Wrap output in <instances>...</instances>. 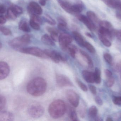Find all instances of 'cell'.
Listing matches in <instances>:
<instances>
[{
	"mask_svg": "<svg viewBox=\"0 0 121 121\" xmlns=\"http://www.w3.org/2000/svg\"><path fill=\"white\" fill-rule=\"evenodd\" d=\"M86 14L87 17L94 24H97L98 22L99 23V20L97 17L95 13L92 11H88L86 13Z\"/></svg>",
	"mask_w": 121,
	"mask_h": 121,
	"instance_id": "cb8c5ba5",
	"label": "cell"
},
{
	"mask_svg": "<svg viewBox=\"0 0 121 121\" xmlns=\"http://www.w3.org/2000/svg\"><path fill=\"white\" fill-rule=\"evenodd\" d=\"M39 3L42 6H44L46 4V0H39Z\"/></svg>",
	"mask_w": 121,
	"mask_h": 121,
	"instance_id": "f5cc1de1",
	"label": "cell"
},
{
	"mask_svg": "<svg viewBox=\"0 0 121 121\" xmlns=\"http://www.w3.org/2000/svg\"><path fill=\"white\" fill-rule=\"evenodd\" d=\"M73 38L68 34L62 33L60 34L59 37V46L63 51L66 52L67 48L73 41Z\"/></svg>",
	"mask_w": 121,
	"mask_h": 121,
	"instance_id": "52a82bcc",
	"label": "cell"
},
{
	"mask_svg": "<svg viewBox=\"0 0 121 121\" xmlns=\"http://www.w3.org/2000/svg\"><path fill=\"white\" fill-rule=\"evenodd\" d=\"M78 19L82 22L90 31H93L96 29L95 25L87 17L83 15H78L76 16Z\"/></svg>",
	"mask_w": 121,
	"mask_h": 121,
	"instance_id": "8fae6325",
	"label": "cell"
},
{
	"mask_svg": "<svg viewBox=\"0 0 121 121\" xmlns=\"http://www.w3.org/2000/svg\"><path fill=\"white\" fill-rule=\"evenodd\" d=\"M6 22V18L3 15L0 16V24L3 25L5 24Z\"/></svg>",
	"mask_w": 121,
	"mask_h": 121,
	"instance_id": "681fc988",
	"label": "cell"
},
{
	"mask_svg": "<svg viewBox=\"0 0 121 121\" xmlns=\"http://www.w3.org/2000/svg\"><path fill=\"white\" fill-rule=\"evenodd\" d=\"M106 121H113V120L112 119L111 117H107V119H106Z\"/></svg>",
	"mask_w": 121,
	"mask_h": 121,
	"instance_id": "9f6ffc18",
	"label": "cell"
},
{
	"mask_svg": "<svg viewBox=\"0 0 121 121\" xmlns=\"http://www.w3.org/2000/svg\"><path fill=\"white\" fill-rule=\"evenodd\" d=\"M98 36L100 40L103 44V45L107 47H109L111 46L112 43L108 38L99 34H98Z\"/></svg>",
	"mask_w": 121,
	"mask_h": 121,
	"instance_id": "d4e9b609",
	"label": "cell"
},
{
	"mask_svg": "<svg viewBox=\"0 0 121 121\" xmlns=\"http://www.w3.org/2000/svg\"><path fill=\"white\" fill-rule=\"evenodd\" d=\"M66 105L64 101L57 99L53 101L49 106V113L54 119H58L63 116L66 111Z\"/></svg>",
	"mask_w": 121,
	"mask_h": 121,
	"instance_id": "7a4b0ae2",
	"label": "cell"
},
{
	"mask_svg": "<svg viewBox=\"0 0 121 121\" xmlns=\"http://www.w3.org/2000/svg\"><path fill=\"white\" fill-rule=\"evenodd\" d=\"M30 24L31 26L35 30L38 31L40 30V25L32 19H31L30 21Z\"/></svg>",
	"mask_w": 121,
	"mask_h": 121,
	"instance_id": "d6a6232c",
	"label": "cell"
},
{
	"mask_svg": "<svg viewBox=\"0 0 121 121\" xmlns=\"http://www.w3.org/2000/svg\"><path fill=\"white\" fill-rule=\"evenodd\" d=\"M115 34L118 39L121 40V30L115 32Z\"/></svg>",
	"mask_w": 121,
	"mask_h": 121,
	"instance_id": "f907efd6",
	"label": "cell"
},
{
	"mask_svg": "<svg viewBox=\"0 0 121 121\" xmlns=\"http://www.w3.org/2000/svg\"><path fill=\"white\" fill-rule=\"evenodd\" d=\"M68 100L74 107H77L79 104L80 97L77 93L72 90H69L66 92Z\"/></svg>",
	"mask_w": 121,
	"mask_h": 121,
	"instance_id": "9c48e42d",
	"label": "cell"
},
{
	"mask_svg": "<svg viewBox=\"0 0 121 121\" xmlns=\"http://www.w3.org/2000/svg\"><path fill=\"white\" fill-rule=\"evenodd\" d=\"M78 51V48L76 46L70 44L68 47L66 52H67L72 58H75Z\"/></svg>",
	"mask_w": 121,
	"mask_h": 121,
	"instance_id": "44dd1931",
	"label": "cell"
},
{
	"mask_svg": "<svg viewBox=\"0 0 121 121\" xmlns=\"http://www.w3.org/2000/svg\"><path fill=\"white\" fill-rule=\"evenodd\" d=\"M7 103V100L4 96L0 95V110L2 111L5 108Z\"/></svg>",
	"mask_w": 121,
	"mask_h": 121,
	"instance_id": "f546056e",
	"label": "cell"
},
{
	"mask_svg": "<svg viewBox=\"0 0 121 121\" xmlns=\"http://www.w3.org/2000/svg\"><path fill=\"white\" fill-rule=\"evenodd\" d=\"M58 33L59 32H54L50 33L51 38L54 41L56 42L58 41L59 37V36H58Z\"/></svg>",
	"mask_w": 121,
	"mask_h": 121,
	"instance_id": "f35d334b",
	"label": "cell"
},
{
	"mask_svg": "<svg viewBox=\"0 0 121 121\" xmlns=\"http://www.w3.org/2000/svg\"><path fill=\"white\" fill-rule=\"evenodd\" d=\"M98 109L95 106H91L88 111V115L90 117H95L97 114Z\"/></svg>",
	"mask_w": 121,
	"mask_h": 121,
	"instance_id": "f1b7e54d",
	"label": "cell"
},
{
	"mask_svg": "<svg viewBox=\"0 0 121 121\" xmlns=\"http://www.w3.org/2000/svg\"><path fill=\"white\" fill-rule=\"evenodd\" d=\"M17 51L23 53L32 55L42 58L46 59L49 58L48 56L45 53L44 51H43L37 47H23L18 49Z\"/></svg>",
	"mask_w": 121,
	"mask_h": 121,
	"instance_id": "277c9868",
	"label": "cell"
},
{
	"mask_svg": "<svg viewBox=\"0 0 121 121\" xmlns=\"http://www.w3.org/2000/svg\"><path fill=\"white\" fill-rule=\"evenodd\" d=\"M68 114L70 119L72 121L79 120L75 110L73 108L69 107L68 110Z\"/></svg>",
	"mask_w": 121,
	"mask_h": 121,
	"instance_id": "603a6c76",
	"label": "cell"
},
{
	"mask_svg": "<svg viewBox=\"0 0 121 121\" xmlns=\"http://www.w3.org/2000/svg\"><path fill=\"white\" fill-rule=\"evenodd\" d=\"M27 111L31 117L37 119L43 116L44 113V108L39 104H34L29 106Z\"/></svg>",
	"mask_w": 121,
	"mask_h": 121,
	"instance_id": "5b68a950",
	"label": "cell"
},
{
	"mask_svg": "<svg viewBox=\"0 0 121 121\" xmlns=\"http://www.w3.org/2000/svg\"><path fill=\"white\" fill-rule=\"evenodd\" d=\"M75 81L78 84V85L80 88L84 92H87L88 88L86 86L84 83L81 82L78 78H76Z\"/></svg>",
	"mask_w": 121,
	"mask_h": 121,
	"instance_id": "4dcf8cb0",
	"label": "cell"
},
{
	"mask_svg": "<svg viewBox=\"0 0 121 121\" xmlns=\"http://www.w3.org/2000/svg\"><path fill=\"white\" fill-rule=\"evenodd\" d=\"M0 30L2 33L5 36H10L12 34L11 30L7 27L1 26L0 27Z\"/></svg>",
	"mask_w": 121,
	"mask_h": 121,
	"instance_id": "836d02e7",
	"label": "cell"
},
{
	"mask_svg": "<svg viewBox=\"0 0 121 121\" xmlns=\"http://www.w3.org/2000/svg\"><path fill=\"white\" fill-rule=\"evenodd\" d=\"M6 9L5 7L3 5L1 4L0 5V13L1 14H3L5 13Z\"/></svg>",
	"mask_w": 121,
	"mask_h": 121,
	"instance_id": "816d5d0a",
	"label": "cell"
},
{
	"mask_svg": "<svg viewBox=\"0 0 121 121\" xmlns=\"http://www.w3.org/2000/svg\"><path fill=\"white\" fill-rule=\"evenodd\" d=\"M41 41L44 44L48 46H54L55 45L54 41L47 34H44L42 36Z\"/></svg>",
	"mask_w": 121,
	"mask_h": 121,
	"instance_id": "e0dca14e",
	"label": "cell"
},
{
	"mask_svg": "<svg viewBox=\"0 0 121 121\" xmlns=\"http://www.w3.org/2000/svg\"><path fill=\"white\" fill-rule=\"evenodd\" d=\"M80 53L81 54L82 56L85 58L86 60L87 63L88 64V67L90 68H93V60H92V58L90 56L86 53L85 52L82 50H80Z\"/></svg>",
	"mask_w": 121,
	"mask_h": 121,
	"instance_id": "ffe728a7",
	"label": "cell"
},
{
	"mask_svg": "<svg viewBox=\"0 0 121 121\" xmlns=\"http://www.w3.org/2000/svg\"><path fill=\"white\" fill-rule=\"evenodd\" d=\"M88 86H89V89H90L91 92L93 95H96L97 94V90H96V87L95 86L91 85H89Z\"/></svg>",
	"mask_w": 121,
	"mask_h": 121,
	"instance_id": "b9f144b4",
	"label": "cell"
},
{
	"mask_svg": "<svg viewBox=\"0 0 121 121\" xmlns=\"http://www.w3.org/2000/svg\"><path fill=\"white\" fill-rule=\"evenodd\" d=\"M99 24L100 27H102L106 28L112 31V25L109 22L105 20L100 21Z\"/></svg>",
	"mask_w": 121,
	"mask_h": 121,
	"instance_id": "83f0119b",
	"label": "cell"
},
{
	"mask_svg": "<svg viewBox=\"0 0 121 121\" xmlns=\"http://www.w3.org/2000/svg\"><path fill=\"white\" fill-rule=\"evenodd\" d=\"M113 102L116 105H121V97H115L113 99Z\"/></svg>",
	"mask_w": 121,
	"mask_h": 121,
	"instance_id": "60d3db41",
	"label": "cell"
},
{
	"mask_svg": "<svg viewBox=\"0 0 121 121\" xmlns=\"http://www.w3.org/2000/svg\"><path fill=\"white\" fill-rule=\"evenodd\" d=\"M84 47H85L88 51L92 53H95V49L94 47L89 42L85 41L84 44Z\"/></svg>",
	"mask_w": 121,
	"mask_h": 121,
	"instance_id": "1f68e13d",
	"label": "cell"
},
{
	"mask_svg": "<svg viewBox=\"0 0 121 121\" xmlns=\"http://www.w3.org/2000/svg\"><path fill=\"white\" fill-rule=\"evenodd\" d=\"M58 27L59 29L61 30H65L67 29V25L59 23Z\"/></svg>",
	"mask_w": 121,
	"mask_h": 121,
	"instance_id": "c3c4849f",
	"label": "cell"
},
{
	"mask_svg": "<svg viewBox=\"0 0 121 121\" xmlns=\"http://www.w3.org/2000/svg\"><path fill=\"white\" fill-rule=\"evenodd\" d=\"M10 71V69L8 64L5 61L0 62V79H5L8 76Z\"/></svg>",
	"mask_w": 121,
	"mask_h": 121,
	"instance_id": "7c38bea8",
	"label": "cell"
},
{
	"mask_svg": "<svg viewBox=\"0 0 121 121\" xmlns=\"http://www.w3.org/2000/svg\"><path fill=\"white\" fill-rule=\"evenodd\" d=\"M104 73L107 78H109V77L112 76V73L108 69H106L104 70Z\"/></svg>",
	"mask_w": 121,
	"mask_h": 121,
	"instance_id": "ee69618b",
	"label": "cell"
},
{
	"mask_svg": "<svg viewBox=\"0 0 121 121\" xmlns=\"http://www.w3.org/2000/svg\"><path fill=\"white\" fill-rule=\"evenodd\" d=\"M19 28L20 30L25 32H29L31 31L27 22L25 20H22L20 22Z\"/></svg>",
	"mask_w": 121,
	"mask_h": 121,
	"instance_id": "7402d4cb",
	"label": "cell"
},
{
	"mask_svg": "<svg viewBox=\"0 0 121 121\" xmlns=\"http://www.w3.org/2000/svg\"><path fill=\"white\" fill-rule=\"evenodd\" d=\"M17 14L10 7L8 10L7 14L6 16V18L9 19L15 20L17 19Z\"/></svg>",
	"mask_w": 121,
	"mask_h": 121,
	"instance_id": "484cf974",
	"label": "cell"
},
{
	"mask_svg": "<svg viewBox=\"0 0 121 121\" xmlns=\"http://www.w3.org/2000/svg\"><path fill=\"white\" fill-rule=\"evenodd\" d=\"M94 73L95 82L97 84H100L101 82V71L98 68H95Z\"/></svg>",
	"mask_w": 121,
	"mask_h": 121,
	"instance_id": "4316f807",
	"label": "cell"
},
{
	"mask_svg": "<svg viewBox=\"0 0 121 121\" xmlns=\"http://www.w3.org/2000/svg\"></svg>",
	"mask_w": 121,
	"mask_h": 121,
	"instance_id": "680465c9",
	"label": "cell"
},
{
	"mask_svg": "<svg viewBox=\"0 0 121 121\" xmlns=\"http://www.w3.org/2000/svg\"></svg>",
	"mask_w": 121,
	"mask_h": 121,
	"instance_id": "91938a15",
	"label": "cell"
},
{
	"mask_svg": "<svg viewBox=\"0 0 121 121\" xmlns=\"http://www.w3.org/2000/svg\"><path fill=\"white\" fill-rule=\"evenodd\" d=\"M58 3L61 8L65 11L70 14H72L71 10V5L68 2L65 0H58Z\"/></svg>",
	"mask_w": 121,
	"mask_h": 121,
	"instance_id": "2e32d148",
	"label": "cell"
},
{
	"mask_svg": "<svg viewBox=\"0 0 121 121\" xmlns=\"http://www.w3.org/2000/svg\"><path fill=\"white\" fill-rule=\"evenodd\" d=\"M56 81L58 86L61 87H72L73 84L71 80L65 75L58 74L56 76Z\"/></svg>",
	"mask_w": 121,
	"mask_h": 121,
	"instance_id": "ba28073f",
	"label": "cell"
},
{
	"mask_svg": "<svg viewBox=\"0 0 121 121\" xmlns=\"http://www.w3.org/2000/svg\"><path fill=\"white\" fill-rule=\"evenodd\" d=\"M45 21L51 25H55L56 24V22L54 20L53 18H52L49 15H46L44 17Z\"/></svg>",
	"mask_w": 121,
	"mask_h": 121,
	"instance_id": "8d00e7d4",
	"label": "cell"
},
{
	"mask_svg": "<svg viewBox=\"0 0 121 121\" xmlns=\"http://www.w3.org/2000/svg\"><path fill=\"white\" fill-rule=\"evenodd\" d=\"M82 76L83 79L87 82L93 83L95 82L94 73L86 70L82 71Z\"/></svg>",
	"mask_w": 121,
	"mask_h": 121,
	"instance_id": "5bb4252c",
	"label": "cell"
},
{
	"mask_svg": "<svg viewBox=\"0 0 121 121\" xmlns=\"http://www.w3.org/2000/svg\"><path fill=\"white\" fill-rule=\"evenodd\" d=\"M46 29L50 34L52 32H59L58 30L56 28L50 27H46Z\"/></svg>",
	"mask_w": 121,
	"mask_h": 121,
	"instance_id": "f6af8a7d",
	"label": "cell"
},
{
	"mask_svg": "<svg viewBox=\"0 0 121 121\" xmlns=\"http://www.w3.org/2000/svg\"><path fill=\"white\" fill-rule=\"evenodd\" d=\"M112 31L108 29L102 27H100L99 30V34L107 37L108 39H111L112 36Z\"/></svg>",
	"mask_w": 121,
	"mask_h": 121,
	"instance_id": "ac0fdd59",
	"label": "cell"
},
{
	"mask_svg": "<svg viewBox=\"0 0 121 121\" xmlns=\"http://www.w3.org/2000/svg\"><path fill=\"white\" fill-rule=\"evenodd\" d=\"M47 88V83L44 78L37 77L31 80L26 87L27 92L31 95L39 97L43 95Z\"/></svg>",
	"mask_w": 121,
	"mask_h": 121,
	"instance_id": "6da1fadb",
	"label": "cell"
},
{
	"mask_svg": "<svg viewBox=\"0 0 121 121\" xmlns=\"http://www.w3.org/2000/svg\"><path fill=\"white\" fill-rule=\"evenodd\" d=\"M86 107L85 106H83L82 107H81L80 109V111H79V114H80V116L81 117H84L85 116L86 114Z\"/></svg>",
	"mask_w": 121,
	"mask_h": 121,
	"instance_id": "ab89813d",
	"label": "cell"
},
{
	"mask_svg": "<svg viewBox=\"0 0 121 121\" xmlns=\"http://www.w3.org/2000/svg\"><path fill=\"white\" fill-rule=\"evenodd\" d=\"M115 69L118 72L121 73V60L117 63L115 66Z\"/></svg>",
	"mask_w": 121,
	"mask_h": 121,
	"instance_id": "bcb514c9",
	"label": "cell"
},
{
	"mask_svg": "<svg viewBox=\"0 0 121 121\" xmlns=\"http://www.w3.org/2000/svg\"><path fill=\"white\" fill-rule=\"evenodd\" d=\"M44 52L49 58L56 63L60 62H65L67 61V58L64 54L55 50L45 49Z\"/></svg>",
	"mask_w": 121,
	"mask_h": 121,
	"instance_id": "8992f818",
	"label": "cell"
},
{
	"mask_svg": "<svg viewBox=\"0 0 121 121\" xmlns=\"http://www.w3.org/2000/svg\"><path fill=\"white\" fill-rule=\"evenodd\" d=\"M85 34L87 36L90 37V38H92L93 37V36H92V35H91V34H90L89 32H86V33Z\"/></svg>",
	"mask_w": 121,
	"mask_h": 121,
	"instance_id": "11a10c76",
	"label": "cell"
},
{
	"mask_svg": "<svg viewBox=\"0 0 121 121\" xmlns=\"http://www.w3.org/2000/svg\"><path fill=\"white\" fill-rule=\"evenodd\" d=\"M115 82V79L113 76L107 78L106 85L108 87H112Z\"/></svg>",
	"mask_w": 121,
	"mask_h": 121,
	"instance_id": "74e56055",
	"label": "cell"
},
{
	"mask_svg": "<svg viewBox=\"0 0 121 121\" xmlns=\"http://www.w3.org/2000/svg\"><path fill=\"white\" fill-rule=\"evenodd\" d=\"M28 12L30 15H40L42 14L43 10L41 6L34 2H31L29 4L28 7Z\"/></svg>",
	"mask_w": 121,
	"mask_h": 121,
	"instance_id": "30bf717a",
	"label": "cell"
},
{
	"mask_svg": "<svg viewBox=\"0 0 121 121\" xmlns=\"http://www.w3.org/2000/svg\"><path fill=\"white\" fill-rule=\"evenodd\" d=\"M2 47V44L1 43H0V48L1 49Z\"/></svg>",
	"mask_w": 121,
	"mask_h": 121,
	"instance_id": "6f0895ef",
	"label": "cell"
},
{
	"mask_svg": "<svg viewBox=\"0 0 121 121\" xmlns=\"http://www.w3.org/2000/svg\"><path fill=\"white\" fill-rule=\"evenodd\" d=\"M10 7L17 14H21L23 12L22 8L19 6L17 5H13Z\"/></svg>",
	"mask_w": 121,
	"mask_h": 121,
	"instance_id": "e575fe53",
	"label": "cell"
},
{
	"mask_svg": "<svg viewBox=\"0 0 121 121\" xmlns=\"http://www.w3.org/2000/svg\"><path fill=\"white\" fill-rule=\"evenodd\" d=\"M58 22L59 24H63L67 25V22L65 20L63 17H59L58 19Z\"/></svg>",
	"mask_w": 121,
	"mask_h": 121,
	"instance_id": "7dc6e473",
	"label": "cell"
},
{
	"mask_svg": "<svg viewBox=\"0 0 121 121\" xmlns=\"http://www.w3.org/2000/svg\"><path fill=\"white\" fill-rule=\"evenodd\" d=\"M83 9V6L81 3H78L71 5V10L72 14H79Z\"/></svg>",
	"mask_w": 121,
	"mask_h": 121,
	"instance_id": "d6986e66",
	"label": "cell"
},
{
	"mask_svg": "<svg viewBox=\"0 0 121 121\" xmlns=\"http://www.w3.org/2000/svg\"><path fill=\"white\" fill-rule=\"evenodd\" d=\"M95 101L97 104L99 105H102L103 104L102 100L99 96H96L95 98Z\"/></svg>",
	"mask_w": 121,
	"mask_h": 121,
	"instance_id": "7bdbcfd3",
	"label": "cell"
},
{
	"mask_svg": "<svg viewBox=\"0 0 121 121\" xmlns=\"http://www.w3.org/2000/svg\"><path fill=\"white\" fill-rule=\"evenodd\" d=\"M73 37L77 43L82 47H84L85 41L81 34L77 31H73Z\"/></svg>",
	"mask_w": 121,
	"mask_h": 121,
	"instance_id": "9a60e30c",
	"label": "cell"
},
{
	"mask_svg": "<svg viewBox=\"0 0 121 121\" xmlns=\"http://www.w3.org/2000/svg\"><path fill=\"white\" fill-rule=\"evenodd\" d=\"M103 58L108 64H112V57L110 54L108 53H105L103 54Z\"/></svg>",
	"mask_w": 121,
	"mask_h": 121,
	"instance_id": "d590c367",
	"label": "cell"
},
{
	"mask_svg": "<svg viewBox=\"0 0 121 121\" xmlns=\"http://www.w3.org/2000/svg\"><path fill=\"white\" fill-rule=\"evenodd\" d=\"M116 17H117L119 19L121 20V13L119 12H117L116 13Z\"/></svg>",
	"mask_w": 121,
	"mask_h": 121,
	"instance_id": "db71d44e",
	"label": "cell"
},
{
	"mask_svg": "<svg viewBox=\"0 0 121 121\" xmlns=\"http://www.w3.org/2000/svg\"><path fill=\"white\" fill-rule=\"evenodd\" d=\"M30 41V36L29 35L25 34L11 40L9 42V45L14 49L17 50L29 44Z\"/></svg>",
	"mask_w": 121,
	"mask_h": 121,
	"instance_id": "3957f363",
	"label": "cell"
},
{
	"mask_svg": "<svg viewBox=\"0 0 121 121\" xmlns=\"http://www.w3.org/2000/svg\"><path fill=\"white\" fill-rule=\"evenodd\" d=\"M14 119V116L12 112L2 110L0 112V121H12Z\"/></svg>",
	"mask_w": 121,
	"mask_h": 121,
	"instance_id": "4fadbf2b",
	"label": "cell"
}]
</instances>
